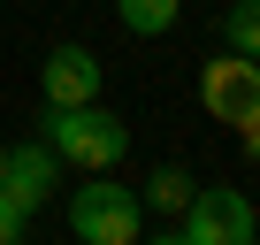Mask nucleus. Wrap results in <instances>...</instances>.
<instances>
[{
  "instance_id": "nucleus-4",
  "label": "nucleus",
  "mask_w": 260,
  "mask_h": 245,
  "mask_svg": "<svg viewBox=\"0 0 260 245\" xmlns=\"http://www.w3.org/2000/svg\"><path fill=\"white\" fill-rule=\"evenodd\" d=\"M199 107L222 122V131H252L260 122V62L222 46L214 62H199Z\"/></svg>"
},
{
  "instance_id": "nucleus-8",
  "label": "nucleus",
  "mask_w": 260,
  "mask_h": 245,
  "mask_svg": "<svg viewBox=\"0 0 260 245\" xmlns=\"http://www.w3.org/2000/svg\"><path fill=\"white\" fill-rule=\"evenodd\" d=\"M115 23L130 39H169L184 23V0H115Z\"/></svg>"
},
{
  "instance_id": "nucleus-1",
  "label": "nucleus",
  "mask_w": 260,
  "mask_h": 245,
  "mask_svg": "<svg viewBox=\"0 0 260 245\" xmlns=\"http://www.w3.org/2000/svg\"><path fill=\"white\" fill-rule=\"evenodd\" d=\"M39 138L61 154V169H122L130 122H122L107 100H77V107H46V115H39Z\"/></svg>"
},
{
  "instance_id": "nucleus-10",
  "label": "nucleus",
  "mask_w": 260,
  "mask_h": 245,
  "mask_svg": "<svg viewBox=\"0 0 260 245\" xmlns=\"http://www.w3.org/2000/svg\"><path fill=\"white\" fill-rule=\"evenodd\" d=\"M23 237H31V207H16L0 192V245H23Z\"/></svg>"
},
{
  "instance_id": "nucleus-2",
  "label": "nucleus",
  "mask_w": 260,
  "mask_h": 245,
  "mask_svg": "<svg viewBox=\"0 0 260 245\" xmlns=\"http://www.w3.org/2000/svg\"><path fill=\"white\" fill-rule=\"evenodd\" d=\"M69 237L77 245H138L146 237L138 184H122L115 169H84V184L69 192Z\"/></svg>"
},
{
  "instance_id": "nucleus-7",
  "label": "nucleus",
  "mask_w": 260,
  "mask_h": 245,
  "mask_svg": "<svg viewBox=\"0 0 260 245\" xmlns=\"http://www.w3.org/2000/svg\"><path fill=\"white\" fill-rule=\"evenodd\" d=\"M191 192H199V176H191L184 161H161V169L138 184V199H146L153 215H184V207H191Z\"/></svg>"
},
{
  "instance_id": "nucleus-9",
  "label": "nucleus",
  "mask_w": 260,
  "mask_h": 245,
  "mask_svg": "<svg viewBox=\"0 0 260 245\" xmlns=\"http://www.w3.org/2000/svg\"><path fill=\"white\" fill-rule=\"evenodd\" d=\"M222 46L252 54L260 62V0H237V8H222Z\"/></svg>"
},
{
  "instance_id": "nucleus-6",
  "label": "nucleus",
  "mask_w": 260,
  "mask_h": 245,
  "mask_svg": "<svg viewBox=\"0 0 260 245\" xmlns=\"http://www.w3.org/2000/svg\"><path fill=\"white\" fill-rule=\"evenodd\" d=\"M0 192H8L16 207H46L54 192H61V154L46 146V138H31V146H8V169H0Z\"/></svg>"
},
{
  "instance_id": "nucleus-11",
  "label": "nucleus",
  "mask_w": 260,
  "mask_h": 245,
  "mask_svg": "<svg viewBox=\"0 0 260 245\" xmlns=\"http://www.w3.org/2000/svg\"><path fill=\"white\" fill-rule=\"evenodd\" d=\"M237 138H245V154H252V161H260V122H252V131H237Z\"/></svg>"
},
{
  "instance_id": "nucleus-5",
  "label": "nucleus",
  "mask_w": 260,
  "mask_h": 245,
  "mask_svg": "<svg viewBox=\"0 0 260 245\" xmlns=\"http://www.w3.org/2000/svg\"><path fill=\"white\" fill-rule=\"evenodd\" d=\"M100 84H107V69H100V54L92 46H54L46 62H39V92H46V107H77V100H100Z\"/></svg>"
},
{
  "instance_id": "nucleus-12",
  "label": "nucleus",
  "mask_w": 260,
  "mask_h": 245,
  "mask_svg": "<svg viewBox=\"0 0 260 245\" xmlns=\"http://www.w3.org/2000/svg\"><path fill=\"white\" fill-rule=\"evenodd\" d=\"M0 169H8V146H0Z\"/></svg>"
},
{
  "instance_id": "nucleus-3",
  "label": "nucleus",
  "mask_w": 260,
  "mask_h": 245,
  "mask_svg": "<svg viewBox=\"0 0 260 245\" xmlns=\"http://www.w3.org/2000/svg\"><path fill=\"white\" fill-rule=\"evenodd\" d=\"M169 237H176V245H252V237H260V207H252L237 184H199Z\"/></svg>"
}]
</instances>
